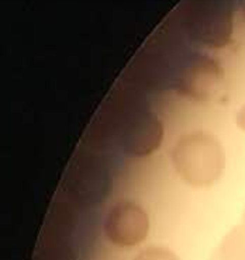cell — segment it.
<instances>
[{"mask_svg": "<svg viewBox=\"0 0 245 260\" xmlns=\"http://www.w3.org/2000/svg\"><path fill=\"white\" fill-rule=\"evenodd\" d=\"M193 38L213 47H223L233 30V14L227 6L211 5L192 23Z\"/></svg>", "mask_w": 245, "mask_h": 260, "instance_id": "obj_3", "label": "cell"}, {"mask_svg": "<svg viewBox=\"0 0 245 260\" xmlns=\"http://www.w3.org/2000/svg\"><path fill=\"white\" fill-rule=\"evenodd\" d=\"M149 219L142 207L121 201L113 207L104 221V234L111 243L130 248L141 243L148 235Z\"/></svg>", "mask_w": 245, "mask_h": 260, "instance_id": "obj_2", "label": "cell"}, {"mask_svg": "<svg viewBox=\"0 0 245 260\" xmlns=\"http://www.w3.org/2000/svg\"><path fill=\"white\" fill-rule=\"evenodd\" d=\"M37 260H74L72 253L65 248H54L45 250L38 256Z\"/></svg>", "mask_w": 245, "mask_h": 260, "instance_id": "obj_7", "label": "cell"}, {"mask_svg": "<svg viewBox=\"0 0 245 260\" xmlns=\"http://www.w3.org/2000/svg\"><path fill=\"white\" fill-rule=\"evenodd\" d=\"M134 260H179L176 257V254L172 253L171 250H168L165 248H154L145 249L144 252L140 254H137V257Z\"/></svg>", "mask_w": 245, "mask_h": 260, "instance_id": "obj_6", "label": "cell"}, {"mask_svg": "<svg viewBox=\"0 0 245 260\" xmlns=\"http://www.w3.org/2000/svg\"><path fill=\"white\" fill-rule=\"evenodd\" d=\"M172 160L182 179L193 186L211 184L223 169L219 142L206 133H193L179 141Z\"/></svg>", "mask_w": 245, "mask_h": 260, "instance_id": "obj_1", "label": "cell"}, {"mask_svg": "<svg viewBox=\"0 0 245 260\" xmlns=\"http://www.w3.org/2000/svg\"><path fill=\"white\" fill-rule=\"evenodd\" d=\"M107 176V170L99 168H89L86 172H82V175L76 177V196L85 203H98L104 196L107 197L110 187V180Z\"/></svg>", "mask_w": 245, "mask_h": 260, "instance_id": "obj_5", "label": "cell"}, {"mask_svg": "<svg viewBox=\"0 0 245 260\" xmlns=\"http://www.w3.org/2000/svg\"><path fill=\"white\" fill-rule=\"evenodd\" d=\"M164 137L161 121L151 113H141L135 117L124 133V146L137 156L149 155L158 149Z\"/></svg>", "mask_w": 245, "mask_h": 260, "instance_id": "obj_4", "label": "cell"}]
</instances>
